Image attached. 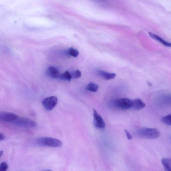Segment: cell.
I'll list each match as a JSON object with an SVG mask.
<instances>
[{"mask_svg": "<svg viewBox=\"0 0 171 171\" xmlns=\"http://www.w3.org/2000/svg\"><path fill=\"white\" fill-rule=\"evenodd\" d=\"M35 144L40 146L59 147L62 146V143L57 139L49 137L38 138L35 142Z\"/></svg>", "mask_w": 171, "mask_h": 171, "instance_id": "cell-1", "label": "cell"}, {"mask_svg": "<svg viewBox=\"0 0 171 171\" xmlns=\"http://www.w3.org/2000/svg\"><path fill=\"white\" fill-rule=\"evenodd\" d=\"M136 134L139 137L153 139L159 137L160 132L157 129L154 128H143L140 129L137 131Z\"/></svg>", "mask_w": 171, "mask_h": 171, "instance_id": "cell-2", "label": "cell"}, {"mask_svg": "<svg viewBox=\"0 0 171 171\" xmlns=\"http://www.w3.org/2000/svg\"><path fill=\"white\" fill-rule=\"evenodd\" d=\"M11 123L15 125L28 128H34L36 127L37 124L31 119L25 117H18Z\"/></svg>", "mask_w": 171, "mask_h": 171, "instance_id": "cell-3", "label": "cell"}, {"mask_svg": "<svg viewBox=\"0 0 171 171\" xmlns=\"http://www.w3.org/2000/svg\"><path fill=\"white\" fill-rule=\"evenodd\" d=\"M114 104L116 107L122 110H128L133 107V101L127 98H122L116 100Z\"/></svg>", "mask_w": 171, "mask_h": 171, "instance_id": "cell-4", "label": "cell"}, {"mask_svg": "<svg viewBox=\"0 0 171 171\" xmlns=\"http://www.w3.org/2000/svg\"><path fill=\"white\" fill-rule=\"evenodd\" d=\"M58 100L55 96H52L45 98L42 101V104L47 110L50 111L57 105Z\"/></svg>", "mask_w": 171, "mask_h": 171, "instance_id": "cell-5", "label": "cell"}, {"mask_svg": "<svg viewBox=\"0 0 171 171\" xmlns=\"http://www.w3.org/2000/svg\"><path fill=\"white\" fill-rule=\"evenodd\" d=\"M18 118V116L14 113L8 112L0 113V120L2 122L11 123Z\"/></svg>", "mask_w": 171, "mask_h": 171, "instance_id": "cell-6", "label": "cell"}, {"mask_svg": "<svg viewBox=\"0 0 171 171\" xmlns=\"http://www.w3.org/2000/svg\"><path fill=\"white\" fill-rule=\"evenodd\" d=\"M94 123L95 127L99 129H103L105 128V123L102 118L97 113V112L94 109Z\"/></svg>", "mask_w": 171, "mask_h": 171, "instance_id": "cell-7", "label": "cell"}, {"mask_svg": "<svg viewBox=\"0 0 171 171\" xmlns=\"http://www.w3.org/2000/svg\"><path fill=\"white\" fill-rule=\"evenodd\" d=\"M156 101L158 104L161 105H171V95H161L156 98Z\"/></svg>", "mask_w": 171, "mask_h": 171, "instance_id": "cell-8", "label": "cell"}, {"mask_svg": "<svg viewBox=\"0 0 171 171\" xmlns=\"http://www.w3.org/2000/svg\"><path fill=\"white\" fill-rule=\"evenodd\" d=\"M150 36L152 38H153L154 40H156L157 41L159 42L164 46L168 47H171V43L163 39L162 38L160 37L159 35L151 32L148 33Z\"/></svg>", "mask_w": 171, "mask_h": 171, "instance_id": "cell-9", "label": "cell"}, {"mask_svg": "<svg viewBox=\"0 0 171 171\" xmlns=\"http://www.w3.org/2000/svg\"><path fill=\"white\" fill-rule=\"evenodd\" d=\"M145 107L146 104L140 99L137 98L133 101V107L132 108L135 110H140Z\"/></svg>", "mask_w": 171, "mask_h": 171, "instance_id": "cell-10", "label": "cell"}, {"mask_svg": "<svg viewBox=\"0 0 171 171\" xmlns=\"http://www.w3.org/2000/svg\"><path fill=\"white\" fill-rule=\"evenodd\" d=\"M48 75L51 78H59L60 74L57 69L53 67H50L47 71Z\"/></svg>", "mask_w": 171, "mask_h": 171, "instance_id": "cell-11", "label": "cell"}, {"mask_svg": "<svg viewBox=\"0 0 171 171\" xmlns=\"http://www.w3.org/2000/svg\"><path fill=\"white\" fill-rule=\"evenodd\" d=\"M98 73L100 76L103 79L107 80L113 79L116 76L115 73H108L101 70H98Z\"/></svg>", "mask_w": 171, "mask_h": 171, "instance_id": "cell-12", "label": "cell"}, {"mask_svg": "<svg viewBox=\"0 0 171 171\" xmlns=\"http://www.w3.org/2000/svg\"><path fill=\"white\" fill-rule=\"evenodd\" d=\"M164 170L166 171H171V159L164 158L161 160Z\"/></svg>", "mask_w": 171, "mask_h": 171, "instance_id": "cell-13", "label": "cell"}, {"mask_svg": "<svg viewBox=\"0 0 171 171\" xmlns=\"http://www.w3.org/2000/svg\"><path fill=\"white\" fill-rule=\"evenodd\" d=\"M99 89V86L96 84L90 83L87 86L86 89L88 91L95 92H97Z\"/></svg>", "mask_w": 171, "mask_h": 171, "instance_id": "cell-14", "label": "cell"}, {"mask_svg": "<svg viewBox=\"0 0 171 171\" xmlns=\"http://www.w3.org/2000/svg\"><path fill=\"white\" fill-rule=\"evenodd\" d=\"M59 78L61 80L70 81L71 79L72 78V77L71 74L69 72L66 71L60 74Z\"/></svg>", "mask_w": 171, "mask_h": 171, "instance_id": "cell-15", "label": "cell"}, {"mask_svg": "<svg viewBox=\"0 0 171 171\" xmlns=\"http://www.w3.org/2000/svg\"><path fill=\"white\" fill-rule=\"evenodd\" d=\"M161 120L164 123L171 126V113L162 117Z\"/></svg>", "mask_w": 171, "mask_h": 171, "instance_id": "cell-16", "label": "cell"}, {"mask_svg": "<svg viewBox=\"0 0 171 171\" xmlns=\"http://www.w3.org/2000/svg\"><path fill=\"white\" fill-rule=\"evenodd\" d=\"M67 54L69 55L74 57L76 58L79 55V52L77 50L74 49L73 48H71L67 50Z\"/></svg>", "mask_w": 171, "mask_h": 171, "instance_id": "cell-17", "label": "cell"}, {"mask_svg": "<svg viewBox=\"0 0 171 171\" xmlns=\"http://www.w3.org/2000/svg\"><path fill=\"white\" fill-rule=\"evenodd\" d=\"M72 78L74 79H78L81 76V72L79 70H77L71 74Z\"/></svg>", "mask_w": 171, "mask_h": 171, "instance_id": "cell-18", "label": "cell"}, {"mask_svg": "<svg viewBox=\"0 0 171 171\" xmlns=\"http://www.w3.org/2000/svg\"><path fill=\"white\" fill-rule=\"evenodd\" d=\"M8 169V166L6 162H2L0 165V171H6Z\"/></svg>", "mask_w": 171, "mask_h": 171, "instance_id": "cell-19", "label": "cell"}, {"mask_svg": "<svg viewBox=\"0 0 171 171\" xmlns=\"http://www.w3.org/2000/svg\"><path fill=\"white\" fill-rule=\"evenodd\" d=\"M126 133L127 136L129 140H130L132 138V136L130 134L128 131L126 130H124Z\"/></svg>", "mask_w": 171, "mask_h": 171, "instance_id": "cell-20", "label": "cell"}, {"mask_svg": "<svg viewBox=\"0 0 171 171\" xmlns=\"http://www.w3.org/2000/svg\"><path fill=\"white\" fill-rule=\"evenodd\" d=\"M5 138V137L4 134L2 133H0V141H1L4 140Z\"/></svg>", "mask_w": 171, "mask_h": 171, "instance_id": "cell-21", "label": "cell"}, {"mask_svg": "<svg viewBox=\"0 0 171 171\" xmlns=\"http://www.w3.org/2000/svg\"><path fill=\"white\" fill-rule=\"evenodd\" d=\"M3 151L2 150L1 151H0V154H1V157L3 155Z\"/></svg>", "mask_w": 171, "mask_h": 171, "instance_id": "cell-22", "label": "cell"}]
</instances>
